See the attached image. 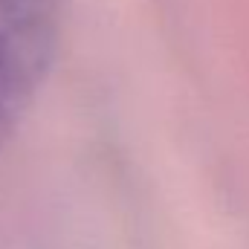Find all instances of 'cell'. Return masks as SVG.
<instances>
[{
  "instance_id": "1",
  "label": "cell",
  "mask_w": 249,
  "mask_h": 249,
  "mask_svg": "<svg viewBox=\"0 0 249 249\" xmlns=\"http://www.w3.org/2000/svg\"><path fill=\"white\" fill-rule=\"evenodd\" d=\"M61 0H0V145L47 78Z\"/></svg>"
}]
</instances>
